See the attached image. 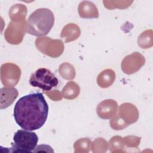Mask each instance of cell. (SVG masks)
Returning <instances> with one entry per match:
<instances>
[{
	"label": "cell",
	"mask_w": 153,
	"mask_h": 153,
	"mask_svg": "<svg viewBox=\"0 0 153 153\" xmlns=\"http://www.w3.org/2000/svg\"><path fill=\"white\" fill-rule=\"evenodd\" d=\"M48 106L42 93H31L22 97L14 108V118L23 129L33 131L45 124Z\"/></svg>",
	"instance_id": "6da1fadb"
},
{
	"label": "cell",
	"mask_w": 153,
	"mask_h": 153,
	"mask_svg": "<svg viewBox=\"0 0 153 153\" xmlns=\"http://www.w3.org/2000/svg\"><path fill=\"white\" fill-rule=\"evenodd\" d=\"M54 23L53 12L47 8H41L31 13L27 19L26 31L27 33L42 36L47 35Z\"/></svg>",
	"instance_id": "7a4b0ae2"
},
{
	"label": "cell",
	"mask_w": 153,
	"mask_h": 153,
	"mask_svg": "<svg viewBox=\"0 0 153 153\" xmlns=\"http://www.w3.org/2000/svg\"><path fill=\"white\" fill-rule=\"evenodd\" d=\"M14 143L8 149L11 152L30 153L33 151L38 142V137L35 132L27 130H19L13 136Z\"/></svg>",
	"instance_id": "3957f363"
},
{
	"label": "cell",
	"mask_w": 153,
	"mask_h": 153,
	"mask_svg": "<svg viewBox=\"0 0 153 153\" xmlns=\"http://www.w3.org/2000/svg\"><path fill=\"white\" fill-rule=\"evenodd\" d=\"M58 79L49 69L44 68L38 69L30 76L29 84L33 87H38L43 91H48L57 85Z\"/></svg>",
	"instance_id": "277c9868"
},
{
	"label": "cell",
	"mask_w": 153,
	"mask_h": 153,
	"mask_svg": "<svg viewBox=\"0 0 153 153\" xmlns=\"http://www.w3.org/2000/svg\"><path fill=\"white\" fill-rule=\"evenodd\" d=\"M20 69L15 64L7 63L1 65V79L5 87H13L16 85L20 79Z\"/></svg>",
	"instance_id": "5b68a950"
},
{
	"label": "cell",
	"mask_w": 153,
	"mask_h": 153,
	"mask_svg": "<svg viewBox=\"0 0 153 153\" xmlns=\"http://www.w3.org/2000/svg\"><path fill=\"white\" fill-rule=\"evenodd\" d=\"M25 20L21 24L14 23L11 21L7 28L4 36L7 42L12 44H18L22 41L23 37L25 35V27L20 29L19 27L25 25Z\"/></svg>",
	"instance_id": "8992f818"
},
{
	"label": "cell",
	"mask_w": 153,
	"mask_h": 153,
	"mask_svg": "<svg viewBox=\"0 0 153 153\" xmlns=\"http://www.w3.org/2000/svg\"><path fill=\"white\" fill-rule=\"evenodd\" d=\"M118 105L115 101L109 99L99 103L97 108V112L99 117L103 119L112 118L116 113Z\"/></svg>",
	"instance_id": "52a82bcc"
},
{
	"label": "cell",
	"mask_w": 153,
	"mask_h": 153,
	"mask_svg": "<svg viewBox=\"0 0 153 153\" xmlns=\"http://www.w3.org/2000/svg\"><path fill=\"white\" fill-rule=\"evenodd\" d=\"M142 58H143V57L137 53H135L130 56H126L122 62V69L124 70L129 65H130L131 66L129 68L126 74H131L136 72L144 64L143 62H137V60Z\"/></svg>",
	"instance_id": "ba28073f"
},
{
	"label": "cell",
	"mask_w": 153,
	"mask_h": 153,
	"mask_svg": "<svg viewBox=\"0 0 153 153\" xmlns=\"http://www.w3.org/2000/svg\"><path fill=\"white\" fill-rule=\"evenodd\" d=\"M0 91L1 109L10 106L19 94L17 90L13 87H3L1 88Z\"/></svg>",
	"instance_id": "9c48e42d"
},
{
	"label": "cell",
	"mask_w": 153,
	"mask_h": 153,
	"mask_svg": "<svg viewBox=\"0 0 153 153\" xmlns=\"http://www.w3.org/2000/svg\"><path fill=\"white\" fill-rule=\"evenodd\" d=\"M115 74L111 69H106L102 71L97 77L98 85L103 88L109 87L114 82Z\"/></svg>",
	"instance_id": "30bf717a"
},
{
	"label": "cell",
	"mask_w": 153,
	"mask_h": 153,
	"mask_svg": "<svg viewBox=\"0 0 153 153\" xmlns=\"http://www.w3.org/2000/svg\"><path fill=\"white\" fill-rule=\"evenodd\" d=\"M79 93V87L73 81L67 83L62 90V94L66 99H72L78 96Z\"/></svg>",
	"instance_id": "8fae6325"
},
{
	"label": "cell",
	"mask_w": 153,
	"mask_h": 153,
	"mask_svg": "<svg viewBox=\"0 0 153 153\" xmlns=\"http://www.w3.org/2000/svg\"><path fill=\"white\" fill-rule=\"evenodd\" d=\"M91 142L90 140L83 138L80 139L76 142H75L74 144V149L75 152H88L89 151V147Z\"/></svg>",
	"instance_id": "7c38bea8"
},
{
	"label": "cell",
	"mask_w": 153,
	"mask_h": 153,
	"mask_svg": "<svg viewBox=\"0 0 153 153\" xmlns=\"http://www.w3.org/2000/svg\"><path fill=\"white\" fill-rule=\"evenodd\" d=\"M123 138L119 136L113 137L111 140H109V150L112 152L113 149H122L123 148ZM115 151L114 152H115Z\"/></svg>",
	"instance_id": "4fadbf2b"
}]
</instances>
